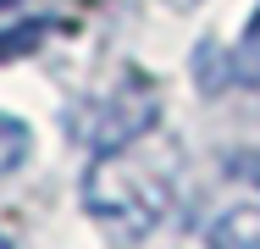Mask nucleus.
<instances>
[{
    "label": "nucleus",
    "instance_id": "3",
    "mask_svg": "<svg viewBox=\"0 0 260 249\" xmlns=\"http://www.w3.org/2000/svg\"><path fill=\"white\" fill-rule=\"evenodd\" d=\"M28 155H34V133H28V122H17L11 111H0V177L17 172Z\"/></svg>",
    "mask_w": 260,
    "mask_h": 249
},
{
    "label": "nucleus",
    "instance_id": "6",
    "mask_svg": "<svg viewBox=\"0 0 260 249\" xmlns=\"http://www.w3.org/2000/svg\"><path fill=\"white\" fill-rule=\"evenodd\" d=\"M244 39H260V11L249 17V34H244Z\"/></svg>",
    "mask_w": 260,
    "mask_h": 249
},
{
    "label": "nucleus",
    "instance_id": "1",
    "mask_svg": "<svg viewBox=\"0 0 260 249\" xmlns=\"http://www.w3.org/2000/svg\"><path fill=\"white\" fill-rule=\"evenodd\" d=\"M172 172H177V155L144 144V139L116 144V149H94V161L83 172V205L100 227L139 244L172 216V194H177Z\"/></svg>",
    "mask_w": 260,
    "mask_h": 249
},
{
    "label": "nucleus",
    "instance_id": "8",
    "mask_svg": "<svg viewBox=\"0 0 260 249\" xmlns=\"http://www.w3.org/2000/svg\"><path fill=\"white\" fill-rule=\"evenodd\" d=\"M0 6H17V0H0Z\"/></svg>",
    "mask_w": 260,
    "mask_h": 249
},
{
    "label": "nucleus",
    "instance_id": "2",
    "mask_svg": "<svg viewBox=\"0 0 260 249\" xmlns=\"http://www.w3.org/2000/svg\"><path fill=\"white\" fill-rule=\"evenodd\" d=\"M160 116V95L144 72H122V89L100 100V116L89 122V144L94 149H116V144H133L155 128Z\"/></svg>",
    "mask_w": 260,
    "mask_h": 249
},
{
    "label": "nucleus",
    "instance_id": "5",
    "mask_svg": "<svg viewBox=\"0 0 260 249\" xmlns=\"http://www.w3.org/2000/svg\"><path fill=\"white\" fill-rule=\"evenodd\" d=\"M166 6H172V11H194L200 0H166Z\"/></svg>",
    "mask_w": 260,
    "mask_h": 249
},
{
    "label": "nucleus",
    "instance_id": "7",
    "mask_svg": "<svg viewBox=\"0 0 260 249\" xmlns=\"http://www.w3.org/2000/svg\"><path fill=\"white\" fill-rule=\"evenodd\" d=\"M0 249H11V238H6V233H0Z\"/></svg>",
    "mask_w": 260,
    "mask_h": 249
},
{
    "label": "nucleus",
    "instance_id": "4",
    "mask_svg": "<svg viewBox=\"0 0 260 249\" xmlns=\"http://www.w3.org/2000/svg\"><path fill=\"white\" fill-rule=\"evenodd\" d=\"M45 34H50V22H45V17H28V22L6 28V34H0V61H17V55H34V50L45 45Z\"/></svg>",
    "mask_w": 260,
    "mask_h": 249
}]
</instances>
